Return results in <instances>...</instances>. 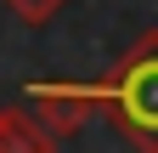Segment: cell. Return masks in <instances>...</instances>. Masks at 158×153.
Segmentation results:
<instances>
[{
    "label": "cell",
    "mask_w": 158,
    "mask_h": 153,
    "mask_svg": "<svg viewBox=\"0 0 158 153\" xmlns=\"http://www.w3.org/2000/svg\"><path fill=\"white\" fill-rule=\"evenodd\" d=\"M96 97L113 108V125L141 153H158V28L124 51L107 80H96Z\"/></svg>",
    "instance_id": "6da1fadb"
},
{
    "label": "cell",
    "mask_w": 158,
    "mask_h": 153,
    "mask_svg": "<svg viewBox=\"0 0 158 153\" xmlns=\"http://www.w3.org/2000/svg\"><path fill=\"white\" fill-rule=\"evenodd\" d=\"M28 102H34V119L45 125V136H79L85 130V119H90V108L102 102L96 97V85H34L28 91Z\"/></svg>",
    "instance_id": "7a4b0ae2"
},
{
    "label": "cell",
    "mask_w": 158,
    "mask_h": 153,
    "mask_svg": "<svg viewBox=\"0 0 158 153\" xmlns=\"http://www.w3.org/2000/svg\"><path fill=\"white\" fill-rule=\"evenodd\" d=\"M6 6H11L17 17H23V23H28V28H40V23H51V17H56V11H62V6H68V0H6Z\"/></svg>",
    "instance_id": "3957f363"
}]
</instances>
